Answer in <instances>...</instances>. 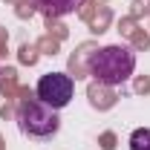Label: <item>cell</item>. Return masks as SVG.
<instances>
[{"mask_svg": "<svg viewBox=\"0 0 150 150\" xmlns=\"http://www.w3.org/2000/svg\"><path fill=\"white\" fill-rule=\"evenodd\" d=\"M81 3L84 0H32V6L43 18H67V15H72Z\"/></svg>", "mask_w": 150, "mask_h": 150, "instance_id": "4", "label": "cell"}, {"mask_svg": "<svg viewBox=\"0 0 150 150\" xmlns=\"http://www.w3.org/2000/svg\"><path fill=\"white\" fill-rule=\"evenodd\" d=\"M75 93V81L67 72H49V75H40L35 87V95L52 110H64L69 101H72Z\"/></svg>", "mask_w": 150, "mask_h": 150, "instance_id": "3", "label": "cell"}, {"mask_svg": "<svg viewBox=\"0 0 150 150\" xmlns=\"http://www.w3.org/2000/svg\"><path fill=\"white\" fill-rule=\"evenodd\" d=\"M130 150H150V127H139L130 133Z\"/></svg>", "mask_w": 150, "mask_h": 150, "instance_id": "5", "label": "cell"}, {"mask_svg": "<svg viewBox=\"0 0 150 150\" xmlns=\"http://www.w3.org/2000/svg\"><path fill=\"white\" fill-rule=\"evenodd\" d=\"M18 127L29 139L46 142V139H52L61 130V118H58V110L46 107L35 95V98H23L18 104Z\"/></svg>", "mask_w": 150, "mask_h": 150, "instance_id": "2", "label": "cell"}, {"mask_svg": "<svg viewBox=\"0 0 150 150\" xmlns=\"http://www.w3.org/2000/svg\"><path fill=\"white\" fill-rule=\"evenodd\" d=\"M87 69L98 84L104 87H118L124 84L136 69V52L124 43H112V46H101L87 58Z\"/></svg>", "mask_w": 150, "mask_h": 150, "instance_id": "1", "label": "cell"}]
</instances>
